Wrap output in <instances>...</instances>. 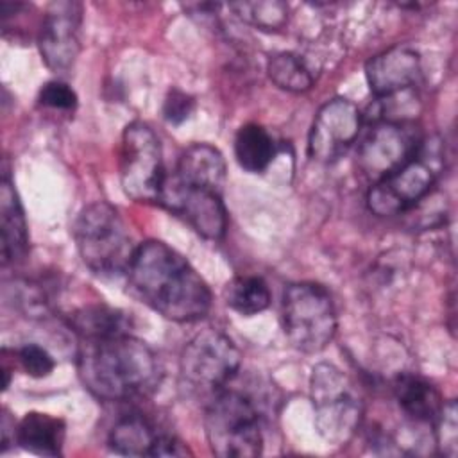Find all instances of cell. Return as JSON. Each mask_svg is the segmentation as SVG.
<instances>
[{"mask_svg": "<svg viewBox=\"0 0 458 458\" xmlns=\"http://www.w3.org/2000/svg\"><path fill=\"white\" fill-rule=\"evenodd\" d=\"M64 422L48 413L30 411L14 429V440L25 451L39 456H59L63 453Z\"/></svg>", "mask_w": 458, "mask_h": 458, "instance_id": "17", "label": "cell"}, {"mask_svg": "<svg viewBox=\"0 0 458 458\" xmlns=\"http://www.w3.org/2000/svg\"><path fill=\"white\" fill-rule=\"evenodd\" d=\"M270 81L286 91L302 93L313 86V75L304 59L293 52L274 54L267 63Z\"/></svg>", "mask_w": 458, "mask_h": 458, "instance_id": "23", "label": "cell"}, {"mask_svg": "<svg viewBox=\"0 0 458 458\" xmlns=\"http://www.w3.org/2000/svg\"><path fill=\"white\" fill-rule=\"evenodd\" d=\"M394 394L401 410L419 422H435L444 406L438 390L417 374H399L394 381Z\"/></svg>", "mask_w": 458, "mask_h": 458, "instance_id": "18", "label": "cell"}, {"mask_svg": "<svg viewBox=\"0 0 458 458\" xmlns=\"http://www.w3.org/2000/svg\"><path fill=\"white\" fill-rule=\"evenodd\" d=\"M161 433L141 415L122 417L109 433V447L123 456H152Z\"/></svg>", "mask_w": 458, "mask_h": 458, "instance_id": "20", "label": "cell"}, {"mask_svg": "<svg viewBox=\"0 0 458 458\" xmlns=\"http://www.w3.org/2000/svg\"><path fill=\"white\" fill-rule=\"evenodd\" d=\"M73 240L82 263L97 276L127 274L136 245L118 209L106 200L86 206L73 222Z\"/></svg>", "mask_w": 458, "mask_h": 458, "instance_id": "3", "label": "cell"}, {"mask_svg": "<svg viewBox=\"0 0 458 458\" xmlns=\"http://www.w3.org/2000/svg\"><path fill=\"white\" fill-rule=\"evenodd\" d=\"M281 317L284 335L301 352H320L335 338L336 310L329 292L317 283L288 284L283 293Z\"/></svg>", "mask_w": 458, "mask_h": 458, "instance_id": "7", "label": "cell"}, {"mask_svg": "<svg viewBox=\"0 0 458 458\" xmlns=\"http://www.w3.org/2000/svg\"><path fill=\"white\" fill-rule=\"evenodd\" d=\"M18 360L23 370L32 377H47L55 367V361L48 354V351L36 344L23 345L18 351Z\"/></svg>", "mask_w": 458, "mask_h": 458, "instance_id": "26", "label": "cell"}, {"mask_svg": "<svg viewBox=\"0 0 458 458\" xmlns=\"http://www.w3.org/2000/svg\"><path fill=\"white\" fill-rule=\"evenodd\" d=\"M442 168L440 140L437 136L420 140L417 152L401 168L374 182L369 190V209L377 216H394L410 211L433 191Z\"/></svg>", "mask_w": 458, "mask_h": 458, "instance_id": "4", "label": "cell"}, {"mask_svg": "<svg viewBox=\"0 0 458 458\" xmlns=\"http://www.w3.org/2000/svg\"><path fill=\"white\" fill-rule=\"evenodd\" d=\"M82 5L79 2H54L48 5L38 32V47L45 64L54 72H66L81 50Z\"/></svg>", "mask_w": 458, "mask_h": 458, "instance_id": "13", "label": "cell"}, {"mask_svg": "<svg viewBox=\"0 0 458 458\" xmlns=\"http://www.w3.org/2000/svg\"><path fill=\"white\" fill-rule=\"evenodd\" d=\"M172 174L186 182L202 184L222 191L227 170L224 156L218 148L208 143H193L182 150Z\"/></svg>", "mask_w": 458, "mask_h": 458, "instance_id": "16", "label": "cell"}, {"mask_svg": "<svg viewBox=\"0 0 458 458\" xmlns=\"http://www.w3.org/2000/svg\"><path fill=\"white\" fill-rule=\"evenodd\" d=\"M240 351L233 340L218 329L199 331L181 352L182 381L200 392H218L240 369Z\"/></svg>", "mask_w": 458, "mask_h": 458, "instance_id": "9", "label": "cell"}, {"mask_svg": "<svg viewBox=\"0 0 458 458\" xmlns=\"http://www.w3.org/2000/svg\"><path fill=\"white\" fill-rule=\"evenodd\" d=\"M186 454H191L186 444H182L179 438L166 433L159 435L152 451V456H186Z\"/></svg>", "mask_w": 458, "mask_h": 458, "instance_id": "29", "label": "cell"}, {"mask_svg": "<svg viewBox=\"0 0 458 458\" xmlns=\"http://www.w3.org/2000/svg\"><path fill=\"white\" fill-rule=\"evenodd\" d=\"M419 143L408 122H376L360 145L358 166L377 182L401 168L417 152Z\"/></svg>", "mask_w": 458, "mask_h": 458, "instance_id": "11", "label": "cell"}, {"mask_svg": "<svg viewBox=\"0 0 458 458\" xmlns=\"http://www.w3.org/2000/svg\"><path fill=\"white\" fill-rule=\"evenodd\" d=\"M310 397L318 435L333 445L347 444L360 428L361 399L345 372L333 363H318L311 370Z\"/></svg>", "mask_w": 458, "mask_h": 458, "instance_id": "6", "label": "cell"}, {"mask_svg": "<svg viewBox=\"0 0 458 458\" xmlns=\"http://www.w3.org/2000/svg\"><path fill=\"white\" fill-rule=\"evenodd\" d=\"M127 277L141 302L168 320L195 322L211 308L206 281L165 242L148 240L138 245Z\"/></svg>", "mask_w": 458, "mask_h": 458, "instance_id": "1", "label": "cell"}, {"mask_svg": "<svg viewBox=\"0 0 458 458\" xmlns=\"http://www.w3.org/2000/svg\"><path fill=\"white\" fill-rule=\"evenodd\" d=\"M360 129V109L347 98H331L320 106L313 118L308 152L313 159L322 163L336 161L354 143Z\"/></svg>", "mask_w": 458, "mask_h": 458, "instance_id": "12", "label": "cell"}, {"mask_svg": "<svg viewBox=\"0 0 458 458\" xmlns=\"http://www.w3.org/2000/svg\"><path fill=\"white\" fill-rule=\"evenodd\" d=\"M365 77L376 98L411 89L420 77V55L408 45H395L365 64Z\"/></svg>", "mask_w": 458, "mask_h": 458, "instance_id": "14", "label": "cell"}, {"mask_svg": "<svg viewBox=\"0 0 458 458\" xmlns=\"http://www.w3.org/2000/svg\"><path fill=\"white\" fill-rule=\"evenodd\" d=\"M39 104L50 109H59V111H73L77 106V95L75 91L61 81H50L39 89L38 97Z\"/></svg>", "mask_w": 458, "mask_h": 458, "instance_id": "27", "label": "cell"}, {"mask_svg": "<svg viewBox=\"0 0 458 458\" xmlns=\"http://www.w3.org/2000/svg\"><path fill=\"white\" fill-rule=\"evenodd\" d=\"M234 156L243 170L258 174L267 170L272 163L276 156V143L265 127L247 123L236 132Z\"/></svg>", "mask_w": 458, "mask_h": 458, "instance_id": "21", "label": "cell"}, {"mask_svg": "<svg viewBox=\"0 0 458 458\" xmlns=\"http://www.w3.org/2000/svg\"><path fill=\"white\" fill-rule=\"evenodd\" d=\"M163 150L156 132L143 122L125 127L120 143V184L136 202H157L165 181Z\"/></svg>", "mask_w": 458, "mask_h": 458, "instance_id": "8", "label": "cell"}, {"mask_svg": "<svg viewBox=\"0 0 458 458\" xmlns=\"http://www.w3.org/2000/svg\"><path fill=\"white\" fill-rule=\"evenodd\" d=\"M77 370L84 388L102 401H127L154 392L161 381L156 352L131 333L81 340Z\"/></svg>", "mask_w": 458, "mask_h": 458, "instance_id": "2", "label": "cell"}, {"mask_svg": "<svg viewBox=\"0 0 458 458\" xmlns=\"http://www.w3.org/2000/svg\"><path fill=\"white\" fill-rule=\"evenodd\" d=\"M211 451L222 458L258 456L263 447L259 413L254 403L238 390L220 388L204 415Z\"/></svg>", "mask_w": 458, "mask_h": 458, "instance_id": "5", "label": "cell"}, {"mask_svg": "<svg viewBox=\"0 0 458 458\" xmlns=\"http://www.w3.org/2000/svg\"><path fill=\"white\" fill-rule=\"evenodd\" d=\"M229 9L245 23L261 30H279L288 20V5L279 0L267 2H234Z\"/></svg>", "mask_w": 458, "mask_h": 458, "instance_id": "24", "label": "cell"}, {"mask_svg": "<svg viewBox=\"0 0 458 458\" xmlns=\"http://www.w3.org/2000/svg\"><path fill=\"white\" fill-rule=\"evenodd\" d=\"M458 410L454 401L444 403L435 424H437V445L444 456L454 458L458 451Z\"/></svg>", "mask_w": 458, "mask_h": 458, "instance_id": "25", "label": "cell"}, {"mask_svg": "<svg viewBox=\"0 0 458 458\" xmlns=\"http://www.w3.org/2000/svg\"><path fill=\"white\" fill-rule=\"evenodd\" d=\"M224 301L233 311L252 317L268 308L270 290L258 276H236L225 284Z\"/></svg>", "mask_w": 458, "mask_h": 458, "instance_id": "22", "label": "cell"}, {"mask_svg": "<svg viewBox=\"0 0 458 458\" xmlns=\"http://www.w3.org/2000/svg\"><path fill=\"white\" fill-rule=\"evenodd\" d=\"M70 326L81 340H98L131 333V320L127 315L104 304L77 310L70 318Z\"/></svg>", "mask_w": 458, "mask_h": 458, "instance_id": "19", "label": "cell"}, {"mask_svg": "<svg viewBox=\"0 0 458 458\" xmlns=\"http://www.w3.org/2000/svg\"><path fill=\"white\" fill-rule=\"evenodd\" d=\"M157 204L182 218L208 240H220L225 234L227 211L222 202V191L215 188L186 182L174 174H166Z\"/></svg>", "mask_w": 458, "mask_h": 458, "instance_id": "10", "label": "cell"}, {"mask_svg": "<svg viewBox=\"0 0 458 458\" xmlns=\"http://www.w3.org/2000/svg\"><path fill=\"white\" fill-rule=\"evenodd\" d=\"M193 111V98L186 95L181 89H170L165 104H163V114L170 123H181L184 122Z\"/></svg>", "mask_w": 458, "mask_h": 458, "instance_id": "28", "label": "cell"}, {"mask_svg": "<svg viewBox=\"0 0 458 458\" xmlns=\"http://www.w3.org/2000/svg\"><path fill=\"white\" fill-rule=\"evenodd\" d=\"M0 233L2 263L9 265L21 259L27 252V222L14 186L7 177L0 181Z\"/></svg>", "mask_w": 458, "mask_h": 458, "instance_id": "15", "label": "cell"}]
</instances>
